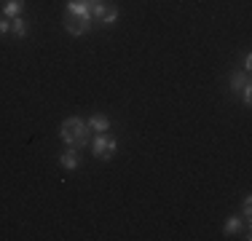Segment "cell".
<instances>
[{"mask_svg": "<svg viewBox=\"0 0 252 241\" xmlns=\"http://www.w3.org/2000/svg\"><path fill=\"white\" fill-rule=\"evenodd\" d=\"M89 123L78 116H70L62 120V129H59V137L62 142L67 145V150H81V148H89L92 140H89Z\"/></svg>", "mask_w": 252, "mask_h": 241, "instance_id": "cell-1", "label": "cell"}, {"mask_svg": "<svg viewBox=\"0 0 252 241\" xmlns=\"http://www.w3.org/2000/svg\"><path fill=\"white\" fill-rule=\"evenodd\" d=\"M116 150H118V142L107 134H99L97 140L92 142V153H94V158H99V161H110L113 155H116Z\"/></svg>", "mask_w": 252, "mask_h": 241, "instance_id": "cell-2", "label": "cell"}, {"mask_svg": "<svg viewBox=\"0 0 252 241\" xmlns=\"http://www.w3.org/2000/svg\"><path fill=\"white\" fill-rule=\"evenodd\" d=\"M64 30L70 35H83L92 30V19H83V16H75V14H67L64 16Z\"/></svg>", "mask_w": 252, "mask_h": 241, "instance_id": "cell-3", "label": "cell"}, {"mask_svg": "<svg viewBox=\"0 0 252 241\" xmlns=\"http://www.w3.org/2000/svg\"><path fill=\"white\" fill-rule=\"evenodd\" d=\"M67 14L83 16V19H92V5L86 0H67Z\"/></svg>", "mask_w": 252, "mask_h": 241, "instance_id": "cell-4", "label": "cell"}, {"mask_svg": "<svg viewBox=\"0 0 252 241\" xmlns=\"http://www.w3.org/2000/svg\"><path fill=\"white\" fill-rule=\"evenodd\" d=\"M86 123H89V129H92V131H97V134H105V131L110 129V118L99 116V113H97V116H92V118L86 120Z\"/></svg>", "mask_w": 252, "mask_h": 241, "instance_id": "cell-5", "label": "cell"}, {"mask_svg": "<svg viewBox=\"0 0 252 241\" xmlns=\"http://www.w3.org/2000/svg\"><path fill=\"white\" fill-rule=\"evenodd\" d=\"M22 11H25V0H5V5H3V16L14 19V16H22Z\"/></svg>", "mask_w": 252, "mask_h": 241, "instance_id": "cell-6", "label": "cell"}, {"mask_svg": "<svg viewBox=\"0 0 252 241\" xmlns=\"http://www.w3.org/2000/svg\"><path fill=\"white\" fill-rule=\"evenodd\" d=\"M59 164H62L64 172H75V169H78V155H75V150H64V153L59 155Z\"/></svg>", "mask_w": 252, "mask_h": 241, "instance_id": "cell-7", "label": "cell"}, {"mask_svg": "<svg viewBox=\"0 0 252 241\" xmlns=\"http://www.w3.org/2000/svg\"><path fill=\"white\" fill-rule=\"evenodd\" d=\"M247 83H250V75H247V72H231V91H233V94H239L244 86H247Z\"/></svg>", "mask_w": 252, "mask_h": 241, "instance_id": "cell-8", "label": "cell"}, {"mask_svg": "<svg viewBox=\"0 0 252 241\" xmlns=\"http://www.w3.org/2000/svg\"><path fill=\"white\" fill-rule=\"evenodd\" d=\"M116 19H118V8H116V5H110V8H105V14H102L97 22L102 24V27H113Z\"/></svg>", "mask_w": 252, "mask_h": 241, "instance_id": "cell-9", "label": "cell"}, {"mask_svg": "<svg viewBox=\"0 0 252 241\" xmlns=\"http://www.w3.org/2000/svg\"><path fill=\"white\" fill-rule=\"evenodd\" d=\"M11 32H14L16 38H27V22L22 19V16H14V19H11Z\"/></svg>", "mask_w": 252, "mask_h": 241, "instance_id": "cell-10", "label": "cell"}, {"mask_svg": "<svg viewBox=\"0 0 252 241\" xmlns=\"http://www.w3.org/2000/svg\"><path fill=\"white\" fill-rule=\"evenodd\" d=\"M239 231H242V217H236V214L228 217L225 225H223V233H225V236H231V233H239Z\"/></svg>", "mask_w": 252, "mask_h": 241, "instance_id": "cell-11", "label": "cell"}, {"mask_svg": "<svg viewBox=\"0 0 252 241\" xmlns=\"http://www.w3.org/2000/svg\"><path fill=\"white\" fill-rule=\"evenodd\" d=\"M239 94H242V102H244V105L250 107V102H252V83H247V86H244V89H242V91H239Z\"/></svg>", "mask_w": 252, "mask_h": 241, "instance_id": "cell-12", "label": "cell"}, {"mask_svg": "<svg viewBox=\"0 0 252 241\" xmlns=\"http://www.w3.org/2000/svg\"><path fill=\"white\" fill-rule=\"evenodd\" d=\"M5 32H11V22L0 19V35H5Z\"/></svg>", "mask_w": 252, "mask_h": 241, "instance_id": "cell-13", "label": "cell"}, {"mask_svg": "<svg viewBox=\"0 0 252 241\" xmlns=\"http://www.w3.org/2000/svg\"><path fill=\"white\" fill-rule=\"evenodd\" d=\"M252 67V57H250V54H247V57H244V72H247Z\"/></svg>", "mask_w": 252, "mask_h": 241, "instance_id": "cell-14", "label": "cell"}, {"mask_svg": "<svg viewBox=\"0 0 252 241\" xmlns=\"http://www.w3.org/2000/svg\"><path fill=\"white\" fill-rule=\"evenodd\" d=\"M86 3H89V5H92V8H94V5H99V3H105V0H86Z\"/></svg>", "mask_w": 252, "mask_h": 241, "instance_id": "cell-15", "label": "cell"}]
</instances>
